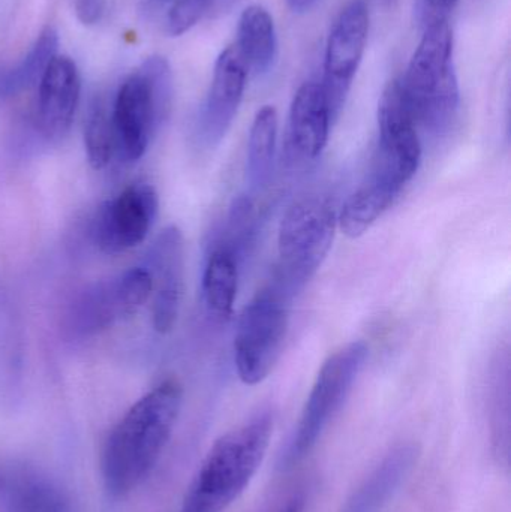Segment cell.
<instances>
[{"label": "cell", "mask_w": 511, "mask_h": 512, "mask_svg": "<svg viewBox=\"0 0 511 512\" xmlns=\"http://www.w3.org/2000/svg\"><path fill=\"white\" fill-rule=\"evenodd\" d=\"M182 399V385L167 379L144 394L111 430L101 462L110 495H128L152 472L170 441Z\"/></svg>", "instance_id": "obj_1"}, {"label": "cell", "mask_w": 511, "mask_h": 512, "mask_svg": "<svg viewBox=\"0 0 511 512\" xmlns=\"http://www.w3.org/2000/svg\"><path fill=\"white\" fill-rule=\"evenodd\" d=\"M273 415L261 412L222 435L198 468L179 512H224L245 492L269 450Z\"/></svg>", "instance_id": "obj_2"}, {"label": "cell", "mask_w": 511, "mask_h": 512, "mask_svg": "<svg viewBox=\"0 0 511 512\" xmlns=\"http://www.w3.org/2000/svg\"><path fill=\"white\" fill-rule=\"evenodd\" d=\"M401 81L419 128L434 137L447 134L461 107L455 38L447 18L425 24V33Z\"/></svg>", "instance_id": "obj_3"}, {"label": "cell", "mask_w": 511, "mask_h": 512, "mask_svg": "<svg viewBox=\"0 0 511 512\" xmlns=\"http://www.w3.org/2000/svg\"><path fill=\"white\" fill-rule=\"evenodd\" d=\"M338 213L327 198L294 201L281 221L278 262L270 285L293 301L315 276L332 249Z\"/></svg>", "instance_id": "obj_4"}, {"label": "cell", "mask_w": 511, "mask_h": 512, "mask_svg": "<svg viewBox=\"0 0 511 512\" xmlns=\"http://www.w3.org/2000/svg\"><path fill=\"white\" fill-rule=\"evenodd\" d=\"M173 74L168 60L152 56L141 63L117 90L111 102L117 153L126 161L143 158L171 107Z\"/></svg>", "instance_id": "obj_5"}, {"label": "cell", "mask_w": 511, "mask_h": 512, "mask_svg": "<svg viewBox=\"0 0 511 512\" xmlns=\"http://www.w3.org/2000/svg\"><path fill=\"white\" fill-rule=\"evenodd\" d=\"M368 355V345L356 340L342 346L324 361L299 423L282 450L279 468L284 471L294 468L314 450L318 439L347 400Z\"/></svg>", "instance_id": "obj_6"}, {"label": "cell", "mask_w": 511, "mask_h": 512, "mask_svg": "<svg viewBox=\"0 0 511 512\" xmlns=\"http://www.w3.org/2000/svg\"><path fill=\"white\" fill-rule=\"evenodd\" d=\"M291 301L272 285L243 309L234 336V366L249 387L269 378L284 351Z\"/></svg>", "instance_id": "obj_7"}, {"label": "cell", "mask_w": 511, "mask_h": 512, "mask_svg": "<svg viewBox=\"0 0 511 512\" xmlns=\"http://www.w3.org/2000/svg\"><path fill=\"white\" fill-rule=\"evenodd\" d=\"M420 162L419 125L401 78H395L378 102V161L372 174L402 191L416 176Z\"/></svg>", "instance_id": "obj_8"}, {"label": "cell", "mask_w": 511, "mask_h": 512, "mask_svg": "<svg viewBox=\"0 0 511 512\" xmlns=\"http://www.w3.org/2000/svg\"><path fill=\"white\" fill-rule=\"evenodd\" d=\"M369 8L365 0L348 3L330 30L320 86L333 122L341 116L348 93L365 56L369 36Z\"/></svg>", "instance_id": "obj_9"}, {"label": "cell", "mask_w": 511, "mask_h": 512, "mask_svg": "<svg viewBox=\"0 0 511 512\" xmlns=\"http://www.w3.org/2000/svg\"><path fill=\"white\" fill-rule=\"evenodd\" d=\"M158 194L149 183H134L105 201L93 219L92 236L104 254L137 248L149 236L158 215Z\"/></svg>", "instance_id": "obj_10"}, {"label": "cell", "mask_w": 511, "mask_h": 512, "mask_svg": "<svg viewBox=\"0 0 511 512\" xmlns=\"http://www.w3.org/2000/svg\"><path fill=\"white\" fill-rule=\"evenodd\" d=\"M248 74V66L236 44L222 50L197 119L198 140L207 149L218 147L230 131L245 95Z\"/></svg>", "instance_id": "obj_11"}, {"label": "cell", "mask_w": 511, "mask_h": 512, "mask_svg": "<svg viewBox=\"0 0 511 512\" xmlns=\"http://www.w3.org/2000/svg\"><path fill=\"white\" fill-rule=\"evenodd\" d=\"M144 267L153 280V328L159 334L171 333L179 319L185 274V248L179 228L171 225L159 234Z\"/></svg>", "instance_id": "obj_12"}, {"label": "cell", "mask_w": 511, "mask_h": 512, "mask_svg": "<svg viewBox=\"0 0 511 512\" xmlns=\"http://www.w3.org/2000/svg\"><path fill=\"white\" fill-rule=\"evenodd\" d=\"M332 114L318 81H306L297 90L288 114L285 155L290 164L317 161L329 143Z\"/></svg>", "instance_id": "obj_13"}, {"label": "cell", "mask_w": 511, "mask_h": 512, "mask_svg": "<svg viewBox=\"0 0 511 512\" xmlns=\"http://www.w3.org/2000/svg\"><path fill=\"white\" fill-rule=\"evenodd\" d=\"M80 95L77 65L57 54L39 80L36 96L35 125L47 140H62L71 131Z\"/></svg>", "instance_id": "obj_14"}, {"label": "cell", "mask_w": 511, "mask_h": 512, "mask_svg": "<svg viewBox=\"0 0 511 512\" xmlns=\"http://www.w3.org/2000/svg\"><path fill=\"white\" fill-rule=\"evenodd\" d=\"M417 459L413 445H402L390 451L389 456L366 478L348 501L344 512H381L407 478Z\"/></svg>", "instance_id": "obj_15"}, {"label": "cell", "mask_w": 511, "mask_h": 512, "mask_svg": "<svg viewBox=\"0 0 511 512\" xmlns=\"http://www.w3.org/2000/svg\"><path fill=\"white\" fill-rule=\"evenodd\" d=\"M401 192V189L372 174L371 179L342 204L341 212L338 213L339 230L348 239L365 236L380 221L381 216L392 209Z\"/></svg>", "instance_id": "obj_16"}, {"label": "cell", "mask_w": 511, "mask_h": 512, "mask_svg": "<svg viewBox=\"0 0 511 512\" xmlns=\"http://www.w3.org/2000/svg\"><path fill=\"white\" fill-rule=\"evenodd\" d=\"M234 44L255 75L267 74L272 69L278 53V38L275 21L264 6L251 5L243 9Z\"/></svg>", "instance_id": "obj_17"}, {"label": "cell", "mask_w": 511, "mask_h": 512, "mask_svg": "<svg viewBox=\"0 0 511 512\" xmlns=\"http://www.w3.org/2000/svg\"><path fill=\"white\" fill-rule=\"evenodd\" d=\"M240 261L227 246L216 243L207 256L203 273V297L207 310L218 321L233 316L239 288Z\"/></svg>", "instance_id": "obj_18"}, {"label": "cell", "mask_w": 511, "mask_h": 512, "mask_svg": "<svg viewBox=\"0 0 511 512\" xmlns=\"http://www.w3.org/2000/svg\"><path fill=\"white\" fill-rule=\"evenodd\" d=\"M69 328L78 336H92L126 321L116 279L96 283L74 301L69 310Z\"/></svg>", "instance_id": "obj_19"}, {"label": "cell", "mask_w": 511, "mask_h": 512, "mask_svg": "<svg viewBox=\"0 0 511 512\" xmlns=\"http://www.w3.org/2000/svg\"><path fill=\"white\" fill-rule=\"evenodd\" d=\"M278 141V111L273 105H264L255 114L249 131L246 176L251 191H260L269 185L275 165Z\"/></svg>", "instance_id": "obj_20"}, {"label": "cell", "mask_w": 511, "mask_h": 512, "mask_svg": "<svg viewBox=\"0 0 511 512\" xmlns=\"http://www.w3.org/2000/svg\"><path fill=\"white\" fill-rule=\"evenodd\" d=\"M59 50V35L53 27L42 30L23 59L0 69V99L11 98L39 83Z\"/></svg>", "instance_id": "obj_21"}, {"label": "cell", "mask_w": 511, "mask_h": 512, "mask_svg": "<svg viewBox=\"0 0 511 512\" xmlns=\"http://www.w3.org/2000/svg\"><path fill=\"white\" fill-rule=\"evenodd\" d=\"M84 149L93 170H104L117 155L111 102L98 98L92 102L84 120Z\"/></svg>", "instance_id": "obj_22"}, {"label": "cell", "mask_w": 511, "mask_h": 512, "mask_svg": "<svg viewBox=\"0 0 511 512\" xmlns=\"http://www.w3.org/2000/svg\"><path fill=\"white\" fill-rule=\"evenodd\" d=\"M257 231V210L249 195H239L233 201L228 213L227 227L219 243L227 246L242 262L249 246L254 243Z\"/></svg>", "instance_id": "obj_23"}, {"label": "cell", "mask_w": 511, "mask_h": 512, "mask_svg": "<svg viewBox=\"0 0 511 512\" xmlns=\"http://www.w3.org/2000/svg\"><path fill=\"white\" fill-rule=\"evenodd\" d=\"M116 285L125 319L137 315L152 297L153 280L146 267L129 268L116 277Z\"/></svg>", "instance_id": "obj_24"}, {"label": "cell", "mask_w": 511, "mask_h": 512, "mask_svg": "<svg viewBox=\"0 0 511 512\" xmlns=\"http://www.w3.org/2000/svg\"><path fill=\"white\" fill-rule=\"evenodd\" d=\"M213 0H173L167 14L165 29L170 36H182L192 29L207 12L212 11Z\"/></svg>", "instance_id": "obj_25"}, {"label": "cell", "mask_w": 511, "mask_h": 512, "mask_svg": "<svg viewBox=\"0 0 511 512\" xmlns=\"http://www.w3.org/2000/svg\"><path fill=\"white\" fill-rule=\"evenodd\" d=\"M75 14L86 26L101 23L107 11V0H75Z\"/></svg>", "instance_id": "obj_26"}, {"label": "cell", "mask_w": 511, "mask_h": 512, "mask_svg": "<svg viewBox=\"0 0 511 512\" xmlns=\"http://www.w3.org/2000/svg\"><path fill=\"white\" fill-rule=\"evenodd\" d=\"M420 2H422L423 15L426 17L425 24H428L429 21L438 20V18H447L459 0H420Z\"/></svg>", "instance_id": "obj_27"}, {"label": "cell", "mask_w": 511, "mask_h": 512, "mask_svg": "<svg viewBox=\"0 0 511 512\" xmlns=\"http://www.w3.org/2000/svg\"><path fill=\"white\" fill-rule=\"evenodd\" d=\"M305 496L302 493L291 496L276 512H303L305 510Z\"/></svg>", "instance_id": "obj_28"}, {"label": "cell", "mask_w": 511, "mask_h": 512, "mask_svg": "<svg viewBox=\"0 0 511 512\" xmlns=\"http://www.w3.org/2000/svg\"><path fill=\"white\" fill-rule=\"evenodd\" d=\"M320 0H287L288 6L297 14H305L311 11Z\"/></svg>", "instance_id": "obj_29"}, {"label": "cell", "mask_w": 511, "mask_h": 512, "mask_svg": "<svg viewBox=\"0 0 511 512\" xmlns=\"http://www.w3.org/2000/svg\"><path fill=\"white\" fill-rule=\"evenodd\" d=\"M233 3L234 0H213L212 9H219V11H224V9L230 8Z\"/></svg>", "instance_id": "obj_30"}, {"label": "cell", "mask_w": 511, "mask_h": 512, "mask_svg": "<svg viewBox=\"0 0 511 512\" xmlns=\"http://www.w3.org/2000/svg\"><path fill=\"white\" fill-rule=\"evenodd\" d=\"M152 5H162V3L173 2V0H149Z\"/></svg>", "instance_id": "obj_31"}]
</instances>
